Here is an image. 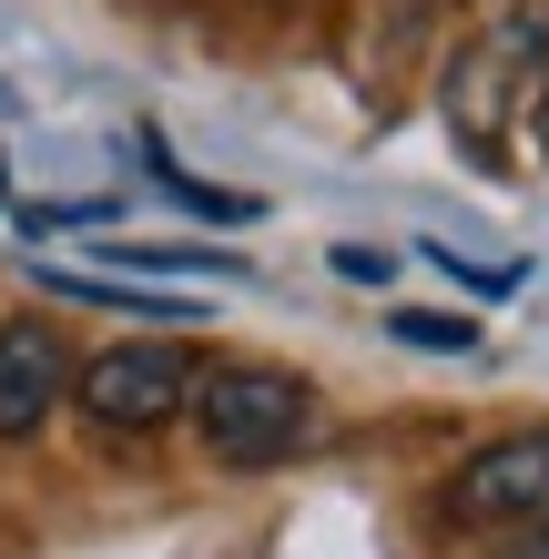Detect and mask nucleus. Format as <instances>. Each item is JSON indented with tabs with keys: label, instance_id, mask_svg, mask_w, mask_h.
<instances>
[{
	"label": "nucleus",
	"instance_id": "1",
	"mask_svg": "<svg viewBox=\"0 0 549 559\" xmlns=\"http://www.w3.org/2000/svg\"><path fill=\"white\" fill-rule=\"evenodd\" d=\"M183 407H193V438L224 468H285L315 438V386L285 367H204Z\"/></svg>",
	"mask_w": 549,
	"mask_h": 559
},
{
	"label": "nucleus",
	"instance_id": "2",
	"mask_svg": "<svg viewBox=\"0 0 549 559\" xmlns=\"http://www.w3.org/2000/svg\"><path fill=\"white\" fill-rule=\"evenodd\" d=\"M539 72H549V11H499L447 61V133L478 163H499L509 153V112L539 103Z\"/></svg>",
	"mask_w": 549,
	"mask_h": 559
},
{
	"label": "nucleus",
	"instance_id": "3",
	"mask_svg": "<svg viewBox=\"0 0 549 559\" xmlns=\"http://www.w3.org/2000/svg\"><path fill=\"white\" fill-rule=\"evenodd\" d=\"M72 386H82V417L92 427H112V438H153V427H174L183 397H193V356H174V346H103Z\"/></svg>",
	"mask_w": 549,
	"mask_h": 559
},
{
	"label": "nucleus",
	"instance_id": "4",
	"mask_svg": "<svg viewBox=\"0 0 549 559\" xmlns=\"http://www.w3.org/2000/svg\"><path fill=\"white\" fill-rule=\"evenodd\" d=\"M438 499L447 519H549V427H520V438H489L478 457H458Z\"/></svg>",
	"mask_w": 549,
	"mask_h": 559
},
{
	"label": "nucleus",
	"instance_id": "5",
	"mask_svg": "<svg viewBox=\"0 0 549 559\" xmlns=\"http://www.w3.org/2000/svg\"><path fill=\"white\" fill-rule=\"evenodd\" d=\"M61 386H72L61 336L41 316H11V325H0V438H31V427L61 407Z\"/></svg>",
	"mask_w": 549,
	"mask_h": 559
},
{
	"label": "nucleus",
	"instance_id": "6",
	"mask_svg": "<svg viewBox=\"0 0 549 559\" xmlns=\"http://www.w3.org/2000/svg\"><path fill=\"white\" fill-rule=\"evenodd\" d=\"M51 295H82V306H133V316H183V295H153V285H122V275H72V265H41Z\"/></svg>",
	"mask_w": 549,
	"mask_h": 559
},
{
	"label": "nucleus",
	"instance_id": "7",
	"mask_svg": "<svg viewBox=\"0 0 549 559\" xmlns=\"http://www.w3.org/2000/svg\"><path fill=\"white\" fill-rule=\"evenodd\" d=\"M143 153H153V174H164V193H174V204L214 214V224H244V193H214V183H193V174H183V163H174L164 143H143Z\"/></svg>",
	"mask_w": 549,
	"mask_h": 559
},
{
	"label": "nucleus",
	"instance_id": "8",
	"mask_svg": "<svg viewBox=\"0 0 549 559\" xmlns=\"http://www.w3.org/2000/svg\"><path fill=\"white\" fill-rule=\"evenodd\" d=\"M397 336H407V346H428V356H468V346H478V325H468V316H417V306H407V316H397Z\"/></svg>",
	"mask_w": 549,
	"mask_h": 559
},
{
	"label": "nucleus",
	"instance_id": "9",
	"mask_svg": "<svg viewBox=\"0 0 549 559\" xmlns=\"http://www.w3.org/2000/svg\"><path fill=\"white\" fill-rule=\"evenodd\" d=\"M336 275H357V285H386V275H397V254H377V245H336Z\"/></svg>",
	"mask_w": 549,
	"mask_h": 559
},
{
	"label": "nucleus",
	"instance_id": "10",
	"mask_svg": "<svg viewBox=\"0 0 549 559\" xmlns=\"http://www.w3.org/2000/svg\"><path fill=\"white\" fill-rule=\"evenodd\" d=\"M499 559H549V519H529V530H520V539H509Z\"/></svg>",
	"mask_w": 549,
	"mask_h": 559
},
{
	"label": "nucleus",
	"instance_id": "11",
	"mask_svg": "<svg viewBox=\"0 0 549 559\" xmlns=\"http://www.w3.org/2000/svg\"><path fill=\"white\" fill-rule=\"evenodd\" d=\"M529 133H539V153H549V82H539V103H529Z\"/></svg>",
	"mask_w": 549,
	"mask_h": 559
},
{
	"label": "nucleus",
	"instance_id": "12",
	"mask_svg": "<svg viewBox=\"0 0 549 559\" xmlns=\"http://www.w3.org/2000/svg\"><path fill=\"white\" fill-rule=\"evenodd\" d=\"M0 204H11V163H0Z\"/></svg>",
	"mask_w": 549,
	"mask_h": 559
},
{
	"label": "nucleus",
	"instance_id": "13",
	"mask_svg": "<svg viewBox=\"0 0 549 559\" xmlns=\"http://www.w3.org/2000/svg\"><path fill=\"white\" fill-rule=\"evenodd\" d=\"M0 103H11V92H0Z\"/></svg>",
	"mask_w": 549,
	"mask_h": 559
}]
</instances>
